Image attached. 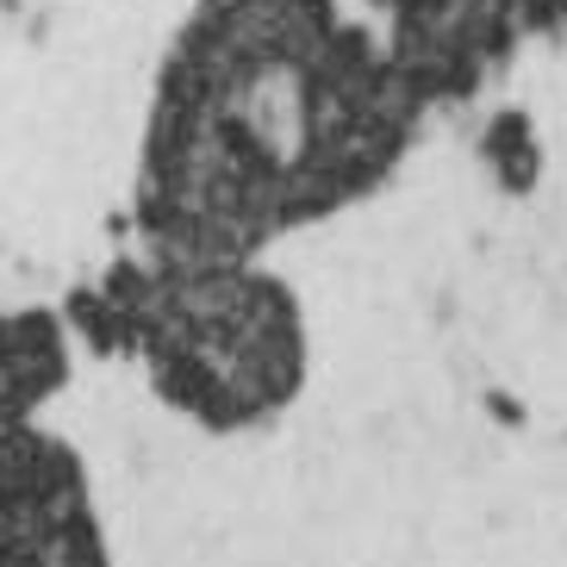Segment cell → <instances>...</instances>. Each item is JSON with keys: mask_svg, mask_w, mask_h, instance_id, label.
Masks as SVG:
<instances>
[{"mask_svg": "<svg viewBox=\"0 0 567 567\" xmlns=\"http://www.w3.org/2000/svg\"><path fill=\"white\" fill-rule=\"evenodd\" d=\"M56 368H63V350H56L51 324H38V318L0 324V431L25 405H38V393L56 381Z\"/></svg>", "mask_w": 567, "mask_h": 567, "instance_id": "4", "label": "cell"}, {"mask_svg": "<svg viewBox=\"0 0 567 567\" xmlns=\"http://www.w3.org/2000/svg\"><path fill=\"white\" fill-rule=\"evenodd\" d=\"M144 355L175 405L250 424L300 381V324L275 281L237 262H182L144 312Z\"/></svg>", "mask_w": 567, "mask_h": 567, "instance_id": "2", "label": "cell"}, {"mask_svg": "<svg viewBox=\"0 0 567 567\" xmlns=\"http://www.w3.org/2000/svg\"><path fill=\"white\" fill-rule=\"evenodd\" d=\"M412 87L324 0H237L182 44L151 137V225L182 262H237L275 225L368 187Z\"/></svg>", "mask_w": 567, "mask_h": 567, "instance_id": "1", "label": "cell"}, {"mask_svg": "<svg viewBox=\"0 0 567 567\" xmlns=\"http://www.w3.org/2000/svg\"><path fill=\"white\" fill-rule=\"evenodd\" d=\"M0 567H94L75 486L38 443H0Z\"/></svg>", "mask_w": 567, "mask_h": 567, "instance_id": "3", "label": "cell"}]
</instances>
